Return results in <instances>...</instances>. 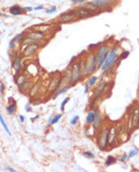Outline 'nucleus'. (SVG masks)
I'll return each mask as SVG.
<instances>
[{
    "label": "nucleus",
    "mask_w": 139,
    "mask_h": 172,
    "mask_svg": "<svg viewBox=\"0 0 139 172\" xmlns=\"http://www.w3.org/2000/svg\"><path fill=\"white\" fill-rule=\"evenodd\" d=\"M76 18L77 17L74 12H73V10H71V11H67L61 14V15L59 16V22H60L61 24H68V22H73V20H75Z\"/></svg>",
    "instance_id": "nucleus-12"
},
{
    "label": "nucleus",
    "mask_w": 139,
    "mask_h": 172,
    "mask_svg": "<svg viewBox=\"0 0 139 172\" xmlns=\"http://www.w3.org/2000/svg\"><path fill=\"white\" fill-rule=\"evenodd\" d=\"M9 12L11 14H13V15H20V14H22V9L19 7V6L13 5L12 7H10Z\"/></svg>",
    "instance_id": "nucleus-24"
},
{
    "label": "nucleus",
    "mask_w": 139,
    "mask_h": 172,
    "mask_svg": "<svg viewBox=\"0 0 139 172\" xmlns=\"http://www.w3.org/2000/svg\"><path fill=\"white\" fill-rule=\"evenodd\" d=\"M26 112H30V111H32V107L30 106V104L26 105Z\"/></svg>",
    "instance_id": "nucleus-40"
},
{
    "label": "nucleus",
    "mask_w": 139,
    "mask_h": 172,
    "mask_svg": "<svg viewBox=\"0 0 139 172\" xmlns=\"http://www.w3.org/2000/svg\"><path fill=\"white\" fill-rule=\"evenodd\" d=\"M12 68L16 73H19L21 70V57L17 56L14 58L13 62H12Z\"/></svg>",
    "instance_id": "nucleus-17"
},
{
    "label": "nucleus",
    "mask_w": 139,
    "mask_h": 172,
    "mask_svg": "<svg viewBox=\"0 0 139 172\" xmlns=\"http://www.w3.org/2000/svg\"><path fill=\"white\" fill-rule=\"evenodd\" d=\"M38 118H39V115H36V116H34V117H32V118H30V121H32V122L36 121V120L38 119Z\"/></svg>",
    "instance_id": "nucleus-42"
},
{
    "label": "nucleus",
    "mask_w": 139,
    "mask_h": 172,
    "mask_svg": "<svg viewBox=\"0 0 139 172\" xmlns=\"http://www.w3.org/2000/svg\"><path fill=\"white\" fill-rule=\"evenodd\" d=\"M107 87H108V80H102L101 82H100L99 86L97 87V89H95V93H93V103H95V101H97L98 99H99L100 97H101L102 95L104 94V92L106 91Z\"/></svg>",
    "instance_id": "nucleus-8"
},
{
    "label": "nucleus",
    "mask_w": 139,
    "mask_h": 172,
    "mask_svg": "<svg viewBox=\"0 0 139 172\" xmlns=\"http://www.w3.org/2000/svg\"><path fill=\"white\" fill-rule=\"evenodd\" d=\"M118 50H119V45H115L110 49L109 53H108L107 57L101 67L102 71H109L113 66H115L116 63L120 61V54L118 53Z\"/></svg>",
    "instance_id": "nucleus-1"
},
{
    "label": "nucleus",
    "mask_w": 139,
    "mask_h": 172,
    "mask_svg": "<svg viewBox=\"0 0 139 172\" xmlns=\"http://www.w3.org/2000/svg\"><path fill=\"white\" fill-rule=\"evenodd\" d=\"M99 82V76H91V78L87 80V84H89V87H93L95 86V84Z\"/></svg>",
    "instance_id": "nucleus-26"
},
{
    "label": "nucleus",
    "mask_w": 139,
    "mask_h": 172,
    "mask_svg": "<svg viewBox=\"0 0 139 172\" xmlns=\"http://www.w3.org/2000/svg\"><path fill=\"white\" fill-rule=\"evenodd\" d=\"M139 127V106L135 107L132 110L131 114L128 118L127 122V129L128 131H132L133 129Z\"/></svg>",
    "instance_id": "nucleus-4"
},
{
    "label": "nucleus",
    "mask_w": 139,
    "mask_h": 172,
    "mask_svg": "<svg viewBox=\"0 0 139 172\" xmlns=\"http://www.w3.org/2000/svg\"><path fill=\"white\" fill-rule=\"evenodd\" d=\"M13 56L14 57H17L18 56V52H17V51H15V50L13 51Z\"/></svg>",
    "instance_id": "nucleus-48"
},
{
    "label": "nucleus",
    "mask_w": 139,
    "mask_h": 172,
    "mask_svg": "<svg viewBox=\"0 0 139 172\" xmlns=\"http://www.w3.org/2000/svg\"><path fill=\"white\" fill-rule=\"evenodd\" d=\"M71 72H72V85L77 84L82 80L80 72V61H75L71 65Z\"/></svg>",
    "instance_id": "nucleus-7"
},
{
    "label": "nucleus",
    "mask_w": 139,
    "mask_h": 172,
    "mask_svg": "<svg viewBox=\"0 0 139 172\" xmlns=\"http://www.w3.org/2000/svg\"><path fill=\"white\" fill-rule=\"evenodd\" d=\"M80 6H82V7L86 8V9L91 10V12H97L99 11V10H101L102 8L100 7L99 5H98L97 3L95 2V0H93V1H85L83 2L82 4H81Z\"/></svg>",
    "instance_id": "nucleus-16"
},
{
    "label": "nucleus",
    "mask_w": 139,
    "mask_h": 172,
    "mask_svg": "<svg viewBox=\"0 0 139 172\" xmlns=\"http://www.w3.org/2000/svg\"><path fill=\"white\" fill-rule=\"evenodd\" d=\"M95 111L89 110L86 116V123L89 125H93V121H95Z\"/></svg>",
    "instance_id": "nucleus-21"
},
{
    "label": "nucleus",
    "mask_w": 139,
    "mask_h": 172,
    "mask_svg": "<svg viewBox=\"0 0 139 172\" xmlns=\"http://www.w3.org/2000/svg\"><path fill=\"white\" fill-rule=\"evenodd\" d=\"M78 120H79V116L78 115L73 116L72 119L70 120V124H71V125H76L77 122H78Z\"/></svg>",
    "instance_id": "nucleus-33"
},
{
    "label": "nucleus",
    "mask_w": 139,
    "mask_h": 172,
    "mask_svg": "<svg viewBox=\"0 0 139 172\" xmlns=\"http://www.w3.org/2000/svg\"><path fill=\"white\" fill-rule=\"evenodd\" d=\"M19 120H20V122H24V115H19Z\"/></svg>",
    "instance_id": "nucleus-47"
},
{
    "label": "nucleus",
    "mask_w": 139,
    "mask_h": 172,
    "mask_svg": "<svg viewBox=\"0 0 139 172\" xmlns=\"http://www.w3.org/2000/svg\"><path fill=\"white\" fill-rule=\"evenodd\" d=\"M33 86H34V84H33L32 82H28V80H26V82L24 83V84L22 85V86L19 88V91H20V92H21V93L30 92V89L33 88Z\"/></svg>",
    "instance_id": "nucleus-19"
},
{
    "label": "nucleus",
    "mask_w": 139,
    "mask_h": 172,
    "mask_svg": "<svg viewBox=\"0 0 139 172\" xmlns=\"http://www.w3.org/2000/svg\"><path fill=\"white\" fill-rule=\"evenodd\" d=\"M117 162V159L113 156H108L107 160H106V166H111V165L115 164Z\"/></svg>",
    "instance_id": "nucleus-27"
},
{
    "label": "nucleus",
    "mask_w": 139,
    "mask_h": 172,
    "mask_svg": "<svg viewBox=\"0 0 139 172\" xmlns=\"http://www.w3.org/2000/svg\"><path fill=\"white\" fill-rule=\"evenodd\" d=\"M73 12L75 13V15H76V17L78 18V20L86 18V17H89V16L93 15V12H91V10L86 9V8L82 7V6H79V7L73 9Z\"/></svg>",
    "instance_id": "nucleus-11"
},
{
    "label": "nucleus",
    "mask_w": 139,
    "mask_h": 172,
    "mask_svg": "<svg viewBox=\"0 0 139 172\" xmlns=\"http://www.w3.org/2000/svg\"><path fill=\"white\" fill-rule=\"evenodd\" d=\"M69 100H70V98H69V97H66V98L64 99V100L62 101V103H61V110L62 111H64V109H65V105L67 104V103L69 102Z\"/></svg>",
    "instance_id": "nucleus-32"
},
{
    "label": "nucleus",
    "mask_w": 139,
    "mask_h": 172,
    "mask_svg": "<svg viewBox=\"0 0 139 172\" xmlns=\"http://www.w3.org/2000/svg\"><path fill=\"white\" fill-rule=\"evenodd\" d=\"M6 170H7V171H10V172H15V169L11 168V167H7V168H6Z\"/></svg>",
    "instance_id": "nucleus-44"
},
{
    "label": "nucleus",
    "mask_w": 139,
    "mask_h": 172,
    "mask_svg": "<svg viewBox=\"0 0 139 172\" xmlns=\"http://www.w3.org/2000/svg\"><path fill=\"white\" fill-rule=\"evenodd\" d=\"M39 48H40V46H39L38 43L28 44V45H26V46H24L21 53L24 57H30V56H32V55H34L35 53L39 50Z\"/></svg>",
    "instance_id": "nucleus-9"
},
{
    "label": "nucleus",
    "mask_w": 139,
    "mask_h": 172,
    "mask_svg": "<svg viewBox=\"0 0 139 172\" xmlns=\"http://www.w3.org/2000/svg\"><path fill=\"white\" fill-rule=\"evenodd\" d=\"M3 92H4V86L3 85H0V93H1V94H3Z\"/></svg>",
    "instance_id": "nucleus-43"
},
{
    "label": "nucleus",
    "mask_w": 139,
    "mask_h": 172,
    "mask_svg": "<svg viewBox=\"0 0 139 172\" xmlns=\"http://www.w3.org/2000/svg\"><path fill=\"white\" fill-rule=\"evenodd\" d=\"M61 80H62V76H61V74L53 76L50 82V85H49V92H51V93L56 92V91L61 87Z\"/></svg>",
    "instance_id": "nucleus-10"
},
{
    "label": "nucleus",
    "mask_w": 139,
    "mask_h": 172,
    "mask_svg": "<svg viewBox=\"0 0 139 172\" xmlns=\"http://www.w3.org/2000/svg\"><path fill=\"white\" fill-rule=\"evenodd\" d=\"M72 85V72H71V67H68L65 70L64 74L62 76V80H61V87Z\"/></svg>",
    "instance_id": "nucleus-14"
},
{
    "label": "nucleus",
    "mask_w": 139,
    "mask_h": 172,
    "mask_svg": "<svg viewBox=\"0 0 139 172\" xmlns=\"http://www.w3.org/2000/svg\"><path fill=\"white\" fill-rule=\"evenodd\" d=\"M61 117H62V114H57V115H55V117L52 119V124H56L57 122H58L59 120L61 119Z\"/></svg>",
    "instance_id": "nucleus-34"
},
{
    "label": "nucleus",
    "mask_w": 139,
    "mask_h": 172,
    "mask_svg": "<svg viewBox=\"0 0 139 172\" xmlns=\"http://www.w3.org/2000/svg\"><path fill=\"white\" fill-rule=\"evenodd\" d=\"M41 103H42V101L41 100H36L34 102V105H39V104H41Z\"/></svg>",
    "instance_id": "nucleus-45"
},
{
    "label": "nucleus",
    "mask_w": 139,
    "mask_h": 172,
    "mask_svg": "<svg viewBox=\"0 0 139 172\" xmlns=\"http://www.w3.org/2000/svg\"><path fill=\"white\" fill-rule=\"evenodd\" d=\"M128 55H129V52H128V51H125V52H122V54L120 55V60L125 59V58H127V57H128Z\"/></svg>",
    "instance_id": "nucleus-36"
},
{
    "label": "nucleus",
    "mask_w": 139,
    "mask_h": 172,
    "mask_svg": "<svg viewBox=\"0 0 139 172\" xmlns=\"http://www.w3.org/2000/svg\"><path fill=\"white\" fill-rule=\"evenodd\" d=\"M45 38H46V34H45L43 31H39V30L32 31V32H30L26 35V39H24V42H22V45L26 46V45L33 44V43H38L39 44V43L42 40H44Z\"/></svg>",
    "instance_id": "nucleus-2"
},
{
    "label": "nucleus",
    "mask_w": 139,
    "mask_h": 172,
    "mask_svg": "<svg viewBox=\"0 0 139 172\" xmlns=\"http://www.w3.org/2000/svg\"><path fill=\"white\" fill-rule=\"evenodd\" d=\"M138 152H139L138 149H136V148L131 149V150L129 151V153H128V158H133V157H135L136 155L138 154Z\"/></svg>",
    "instance_id": "nucleus-29"
},
{
    "label": "nucleus",
    "mask_w": 139,
    "mask_h": 172,
    "mask_svg": "<svg viewBox=\"0 0 139 172\" xmlns=\"http://www.w3.org/2000/svg\"><path fill=\"white\" fill-rule=\"evenodd\" d=\"M119 136V131H118L117 126L112 125L111 127L109 128V146L111 148L114 147V143H115L116 138Z\"/></svg>",
    "instance_id": "nucleus-13"
},
{
    "label": "nucleus",
    "mask_w": 139,
    "mask_h": 172,
    "mask_svg": "<svg viewBox=\"0 0 139 172\" xmlns=\"http://www.w3.org/2000/svg\"><path fill=\"white\" fill-rule=\"evenodd\" d=\"M86 0H71L72 3H78V4H82L83 2H85Z\"/></svg>",
    "instance_id": "nucleus-38"
},
{
    "label": "nucleus",
    "mask_w": 139,
    "mask_h": 172,
    "mask_svg": "<svg viewBox=\"0 0 139 172\" xmlns=\"http://www.w3.org/2000/svg\"><path fill=\"white\" fill-rule=\"evenodd\" d=\"M34 9H35V10H41V9H44V6H43V5L37 6V7H35Z\"/></svg>",
    "instance_id": "nucleus-41"
},
{
    "label": "nucleus",
    "mask_w": 139,
    "mask_h": 172,
    "mask_svg": "<svg viewBox=\"0 0 139 172\" xmlns=\"http://www.w3.org/2000/svg\"><path fill=\"white\" fill-rule=\"evenodd\" d=\"M26 80H28V78H26V76L24 73H18L15 78V83H16V85H17L18 88H20Z\"/></svg>",
    "instance_id": "nucleus-18"
},
{
    "label": "nucleus",
    "mask_w": 139,
    "mask_h": 172,
    "mask_svg": "<svg viewBox=\"0 0 139 172\" xmlns=\"http://www.w3.org/2000/svg\"><path fill=\"white\" fill-rule=\"evenodd\" d=\"M24 39V34H19L16 37H14V38L12 39V41H13L14 43H20Z\"/></svg>",
    "instance_id": "nucleus-30"
},
{
    "label": "nucleus",
    "mask_w": 139,
    "mask_h": 172,
    "mask_svg": "<svg viewBox=\"0 0 139 172\" xmlns=\"http://www.w3.org/2000/svg\"><path fill=\"white\" fill-rule=\"evenodd\" d=\"M0 123L2 124V126H3V128H4V130L6 131V134H9V136H11V132H10V130L8 129V127H7V125H6V123H5V121H4V119H3V117H2V115H1V113H0Z\"/></svg>",
    "instance_id": "nucleus-28"
},
{
    "label": "nucleus",
    "mask_w": 139,
    "mask_h": 172,
    "mask_svg": "<svg viewBox=\"0 0 139 172\" xmlns=\"http://www.w3.org/2000/svg\"><path fill=\"white\" fill-rule=\"evenodd\" d=\"M24 9L26 10V11H32V10H33V8H32V7H24Z\"/></svg>",
    "instance_id": "nucleus-46"
},
{
    "label": "nucleus",
    "mask_w": 139,
    "mask_h": 172,
    "mask_svg": "<svg viewBox=\"0 0 139 172\" xmlns=\"http://www.w3.org/2000/svg\"><path fill=\"white\" fill-rule=\"evenodd\" d=\"M95 2L103 9V8L107 7L108 5H111V4L114 3L115 1H113V0H95Z\"/></svg>",
    "instance_id": "nucleus-20"
},
{
    "label": "nucleus",
    "mask_w": 139,
    "mask_h": 172,
    "mask_svg": "<svg viewBox=\"0 0 139 172\" xmlns=\"http://www.w3.org/2000/svg\"><path fill=\"white\" fill-rule=\"evenodd\" d=\"M80 72H81V78H84L85 76H89V74H87L85 60H80Z\"/></svg>",
    "instance_id": "nucleus-22"
},
{
    "label": "nucleus",
    "mask_w": 139,
    "mask_h": 172,
    "mask_svg": "<svg viewBox=\"0 0 139 172\" xmlns=\"http://www.w3.org/2000/svg\"><path fill=\"white\" fill-rule=\"evenodd\" d=\"M82 155L85 157V158H87V159H93V158H95V154H93V153H91V151H84V152L82 153Z\"/></svg>",
    "instance_id": "nucleus-31"
},
{
    "label": "nucleus",
    "mask_w": 139,
    "mask_h": 172,
    "mask_svg": "<svg viewBox=\"0 0 139 172\" xmlns=\"http://www.w3.org/2000/svg\"><path fill=\"white\" fill-rule=\"evenodd\" d=\"M57 11V8L55 7V6H52L51 8H49V9H47V13L50 14V13H53V12H56Z\"/></svg>",
    "instance_id": "nucleus-37"
},
{
    "label": "nucleus",
    "mask_w": 139,
    "mask_h": 172,
    "mask_svg": "<svg viewBox=\"0 0 139 172\" xmlns=\"http://www.w3.org/2000/svg\"><path fill=\"white\" fill-rule=\"evenodd\" d=\"M127 159H128V155L123 154V155H122V156L119 158V161H120V162H122V163H125L126 161H127Z\"/></svg>",
    "instance_id": "nucleus-35"
},
{
    "label": "nucleus",
    "mask_w": 139,
    "mask_h": 172,
    "mask_svg": "<svg viewBox=\"0 0 139 172\" xmlns=\"http://www.w3.org/2000/svg\"><path fill=\"white\" fill-rule=\"evenodd\" d=\"M85 63H86V69L89 76H93L98 70L97 67V58H95V53H89L85 58Z\"/></svg>",
    "instance_id": "nucleus-6"
},
{
    "label": "nucleus",
    "mask_w": 139,
    "mask_h": 172,
    "mask_svg": "<svg viewBox=\"0 0 139 172\" xmlns=\"http://www.w3.org/2000/svg\"><path fill=\"white\" fill-rule=\"evenodd\" d=\"M95 121L93 123V127L95 130H98L101 128L102 124H103V115H102V112L99 110V109H95Z\"/></svg>",
    "instance_id": "nucleus-15"
},
{
    "label": "nucleus",
    "mask_w": 139,
    "mask_h": 172,
    "mask_svg": "<svg viewBox=\"0 0 139 172\" xmlns=\"http://www.w3.org/2000/svg\"><path fill=\"white\" fill-rule=\"evenodd\" d=\"M89 88H91V87L89 86V84H85L84 85V93H89Z\"/></svg>",
    "instance_id": "nucleus-39"
},
{
    "label": "nucleus",
    "mask_w": 139,
    "mask_h": 172,
    "mask_svg": "<svg viewBox=\"0 0 139 172\" xmlns=\"http://www.w3.org/2000/svg\"><path fill=\"white\" fill-rule=\"evenodd\" d=\"M113 1H118V0H113Z\"/></svg>",
    "instance_id": "nucleus-49"
},
{
    "label": "nucleus",
    "mask_w": 139,
    "mask_h": 172,
    "mask_svg": "<svg viewBox=\"0 0 139 172\" xmlns=\"http://www.w3.org/2000/svg\"><path fill=\"white\" fill-rule=\"evenodd\" d=\"M110 51V47L108 43H103L99 46L97 52H95V58H97V67L98 69H101L106 57Z\"/></svg>",
    "instance_id": "nucleus-3"
},
{
    "label": "nucleus",
    "mask_w": 139,
    "mask_h": 172,
    "mask_svg": "<svg viewBox=\"0 0 139 172\" xmlns=\"http://www.w3.org/2000/svg\"><path fill=\"white\" fill-rule=\"evenodd\" d=\"M15 109H16V104H15V102L13 101L11 104H9L7 107H6V112H7L9 115H12L14 112H15Z\"/></svg>",
    "instance_id": "nucleus-25"
},
{
    "label": "nucleus",
    "mask_w": 139,
    "mask_h": 172,
    "mask_svg": "<svg viewBox=\"0 0 139 172\" xmlns=\"http://www.w3.org/2000/svg\"><path fill=\"white\" fill-rule=\"evenodd\" d=\"M71 88V85H68V86H64L63 88H61L59 91H57L56 93H55L54 95H53V99H56V98H58L60 95H62V94H64V93H66L67 91L69 90V89Z\"/></svg>",
    "instance_id": "nucleus-23"
},
{
    "label": "nucleus",
    "mask_w": 139,
    "mask_h": 172,
    "mask_svg": "<svg viewBox=\"0 0 139 172\" xmlns=\"http://www.w3.org/2000/svg\"><path fill=\"white\" fill-rule=\"evenodd\" d=\"M97 144L101 151H105L106 149H108L109 147V129L108 128H104L101 130L98 136Z\"/></svg>",
    "instance_id": "nucleus-5"
}]
</instances>
